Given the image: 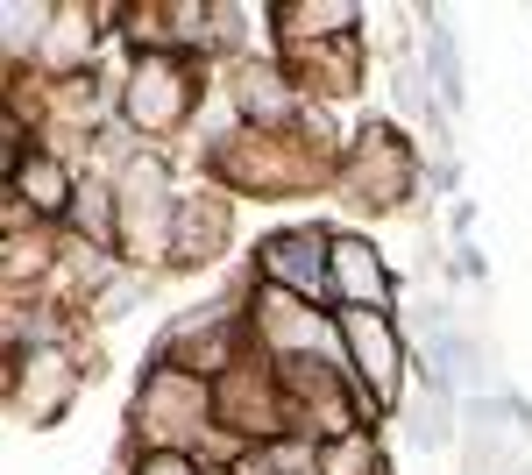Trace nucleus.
Returning a JSON list of instances; mask_svg holds the SVG:
<instances>
[{
  "mask_svg": "<svg viewBox=\"0 0 532 475\" xmlns=\"http://www.w3.org/2000/svg\"><path fill=\"white\" fill-rule=\"evenodd\" d=\"M426 71H433V86H440V107L454 114V107H462V57H454V29L447 22L426 29Z\"/></svg>",
  "mask_w": 532,
  "mask_h": 475,
  "instance_id": "obj_1",
  "label": "nucleus"
},
{
  "mask_svg": "<svg viewBox=\"0 0 532 475\" xmlns=\"http://www.w3.org/2000/svg\"><path fill=\"white\" fill-rule=\"evenodd\" d=\"M157 475H171V468H157Z\"/></svg>",
  "mask_w": 532,
  "mask_h": 475,
  "instance_id": "obj_2",
  "label": "nucleus"
}]
</instances>
